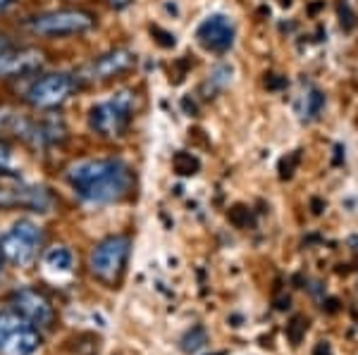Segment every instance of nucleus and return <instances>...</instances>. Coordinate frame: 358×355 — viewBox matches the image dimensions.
Masks as SVG:
<instances>
[{"mask_svg": "<svg viewBox=\"0 0 358 355\" xmlns=\"http://www.w3.org/2000/svg\"><path fill=\"white\" fill-rule=\"evenodd\" d=\"M65 179L86 203L106 205L129 196L134 172L120 158H84L69 165Z\"/></svg>", "mask_w": 358, "mask_h": 355, "instance_id": "nucleus-1", "label": "nucleus"}, {"mask_svg": "<svg viewBox=\"0 0 358 355\" xmlns=\"http://www.w3.org/2000/svg\"><path fill=\"white\" fill-rule=\"evenodd\" d=\"M29 33L38 38H69L82 36L96 27V15L84 8H60L45 10L24 20Z\"/></svg>", "mask_w": 358, "mask_h": 355, "instance_id": "nucleus-2", "label": "nucleus"}, {"mask_svg": "<svg viewBox=\"0 0 358 355\" xmlns=\"http://www.w3.org/2000/svg\"><path fill=\"white\" fill-rule=\"evenodd\" d=\"M134 114H136V93L120 91L113 98L91 105L89 114H86V127H89L91 134L101 136V139H120L129 129Z\"/></svg>", "mask_w": 358, "mask_h": 355, "instance_id": "nucleus-3", "label": "nucleus"}, {"mask_svg": "<svg viewBox=\"0 0 358 355\" xmlns=\"http://www.w3.org/2000/svg\"><path fill=\"white\" fill-rule=\"evenodd\" d=\"M129 255L131 239L127 234H115V236H108L101 243H96V248L89 255V270L101 284L115 289L122 282Z\"/></svg>", "mask_w": 358, "mask_h": 355, "instance_id": "nucleus-4", "label": "nucleus"}, {"mask_svg": "<svg viewBox=\"0 0 358 355\" xmlns=\"http://www.w3.org/2000/svg\"><path fill=\"white\" fill-rule=\"evenodd\" d=\"M41 243H43V229L31 220H17L0 236V250H3L5 260H10L17 267L31 265L36 260Z\"/></svg>", "mask_w": 358, "mask_h": 355, "instance_id": "nucleus-5", "label": "nucleus"}, {"mask_svg": "<svg viewBox=\"0 0 358 355\" xmlns=\"http://www.w3.org/2000/svg\"><path fill=\"white\" fill-rule=\"evenodd\" d=\"M41 346V334L15 308L0 310V351L5 355H34Z\"/></svg>", "mask_w": 358, "mask_h": 355, "instance_id": "nucleus-6", "label": "nucleus"}, {"mask_svg": "<svg viewBox=\"0 0 358 355\" xmlns=\"http://www.w3.org/2000/svg\"><path fill=\"white\" fill-rule=\"evenodd\" d=\"M77 77L67 72H50L41 74L31 86L27 89L24 100L34 110H53V107L62 105L69 96L77 91Z\"/></svg>", "mask_w": 358, "mask_h": 355, "instance_id": "nucleus-7", "label": "nucleus"}, {"mask_svg": "<svg viewBox=\"0 0 358 355\" xmlns=\"http://www.w3.org/2000/svg\"><path fill=\"white\" fill-rule=\"evenodd\" d=\"M136 65V55L129 48H113L108 53L89 60L84 67L77 70V82L86 84H101V82H110V79L120 77V74L129 72Z\"/></svg>", "mask_w": 358, "mask_h": 355, "instance_id": "nucleus-8", "label": "nucleus"}, {"mask_svg": "<svg viewBox=\"0 0 358 355\" xmlns=\"http://www.w3.org/2000/svg\"><path fill=\"white\" fill-rule=\"evenodd\" d=\"M13 308L22 312L36 329H48L55 322V308L41 289L24 286L13 294Z\"/></svg>", "mask_w": 358, "mask_h": 355, "instance_id": "nucleus-9", "label": "nucleus"}, {"mask_svg": "<svg viewBox=\"0 0 358 355\" xmlns=\"http://www.w3.org/2000/svg\"><path fill=\"white\" fill-rule=\"evenodd\" d=\"M48 62L45 50L36 48V45H22V48L8 50L0 57V79H24L31 74L41 72Z\"/></svg>", "mask_w": 358, "mask_h": 355, "instance_id": "nucleus-10", "label": "nucleus"}, {"mask_svg": "<svg viewBox=\"0 0 358 355\" xmlns=\"http://www.w3.org/2000/svg\"><path fill=\"white\" fill-rule=\"evenodd\" d=\"M196 38L206 50L224 53L234 43V24L224 15H210L196 29Z\"/></svg>", "mask_w": 358, "mask_h": 355, "instance_id": "nucleus-11", "label": "nucleus"}, {"mask_svg": "<svg viewBox=\"0 0 358 355\" xmlns=\"http://www.w3.org/2000/svg\"><path fill=\"white\" fill-rule=\"evenodd\" d=\"M0 205H5V208H27L31 213H48L53 208V196L41 186L0 188Z\"/></svg>", "mask_w": 358, "mask_h": 355, "instance_id": "nucleus-12", "label": "nucleus"}, {"mask_svg": "<svg viewBox=\"0 0 358 355\" xmlns=\"http://www.w3.org/2000/svg\"><path fill=\"white\" fill-rule=\"evenodd\" d=\"M45 262H48V267H53L57 272H69L74 265V257L69 253V248L57 246V248H50L48 253H45Z\"/></svg>", "mask_w": 358, "mask_h": 355, "instance_id": "nucleus-13", "label": "nucleus"}, {"mask_svg": "<svg viewBox=\"0 0 358 355\" xmlns=\"http://www.w3.org/2000/svg\"><path fill=\"white\" fill-rule=\"evenodd\" d=\"M172 167H175L177 174H182V176H192L199 172L201 167V163H199V158L192 156V153H187V151H179L175 158H172Z\"/></svg>", "mask_w": 358, "mask_h": 355, "instance_id": "nucleus-14", "label": "nucleus"}, {"mask_svg": "<svg viewBox=\"0 0 358 355\" xmlns=\"http://www.w3.org/2000/svg\"><path fill=\"white\" fill-rule=\"evenodd\" d=\"M208 343V334L203 327H194L192 331H187L182 339V351L184 353H196L199 348H203Z\"/></svg>", "mask_w": 358, "mask_h": 355, "instance_id": "nucleus-15", "label": "nucleus"}, {"mask_svg": "<svg viewBox=\"0 0 358 355\" xmlns=\"http://www.w3.org/2000/svg\"><path fill=\"white\" fill-rule=\"evenodd\" d=\"M339 17H342V27H344V31H351V29L356 27V15L351 13L349 3H344V0H342V5H339Z\"/></svg>", "mask_w": 358, "mask_h": 355, "instance_id": "nucleus-16", "label": "nucleus"}, {"mask_svg": "<svg viewBox=\"0 0 358 355\" xmlns=\"http://www.w3.org/2000/svg\"><path fill=\"white\" fill-rule=\"evenodd\" d=\"M151 33L153 36H158L155 41L163 45V48H172V45H175V33L165 31V29H160V27H151Z\"/></svg>", "mask_w": 358, "mask_h": 355, "instance_id": "nucleus-17", "label": "nucleus"}, {"mask_svg": "<svg viewBox=\"0 0 358 355\" xmlns=\"http://www.w3.org/2000/svg\"><path fill=\"white\" fill-rule=\"evenodd\" d=\"M322 103H325V96H322L320 91H313V93L308 96V114L310 117H317V114H320Z\"/></svg>", "mask_w": 358, "mask_h": 355, "instance_id": "nucleus-18", "label": "nucleus"}, {"mask_svg": "<svg viewBox=\"0 0 358 355\" xmlns=\"http://www.w3.org/2000/svg\"><path fill=\"white\" fill-rule=\"evenodd\" d=\"M299 163V153H292L289 158H285L280 163V174H282V179H289L292 176V169H294V165Z\"/></svg>", "mask_w": 358, "mask_h": 355, "instance_id": "nucleus-19", "label": "nucleus"}, {"mask_svg": "<svg viewBox=\"0 0 358 355\" xmlns=\"http://www.w3.org/2000/svg\"><path fill=\"white\" fill-rule=\"evenodd\" d=\"M10 160H13V148H10V143L0 136V169H5L10 165Z\"/></svg>", "mask_w": 358, "mask_h": 355, "instance_id": "nucleus-20", "label": "nucleus"}, {"mask_svg": "<svg viewBox=\"0 0 358 355\" xmlns=\"http://www.w3.org/2000/svg\"><path fill=\"white\" fill-rule=\"evenodd\" d=\"M13 48H15L13 36H10L8 31H3V29H0V57L8 53V50H13Z\"/></svg>", "mask_w": 358, "mask_h": 355, "instance_id": "nucleus-21", "label": "nucleus"}, {"mask_svg": "<svg viewBox=\"0 0 358 355\" xmlns=\"http://www.w3.org/2000/svg\"><path fill=\"white\" fill-rule=\"evenodd\" d=\"M287 84V79H268V82H265V86H268V89H280V86H285Z\"/></svg>", "mask_w": 358, "mask_h": 355, "instance_id": "nucleus-22", "label": "nucleus"}, {"mask_svg": "<svg viewBox=\"0 0 358 355\" xmlns=\"http://www.w3.org/2000/svg\"><path fill=\"white\" fill-rule=\"evenodd\" d=\"M108 3H110V8H113V10H124L127 5L131 3V0H108Z\"/></svg>", "mask_w": 358, "mask_h": 355, "instance_id": "nucleus-23", "label": "nucleus"}, {"mask_svg": "<svg viewBox=\"0 0 358 355\" xmlns=\"http://www.w3.org/2000/svg\"><path fill=\"white\" fill-rule=\"evenodd\" d=\"M13 3H15V0H0V13H3V10H8Z\"/></svg>", "mask_w": 358, "mask_h": 355, "instance_id": "nucleus-24", "label": "nucleus"}, {"mask_svg": "<svg viewBox=\"0 0 358 355\" xmlns=\"http://www.w3.org/2000/svg\"><path fill=\"white\" fill-rule=\"evenodd\" d=\"M3 265H5V255H3V250H0V272H3Z\"/></svg>", "mask_w": 358, "mask_h": 355, "instance_id": "nucleus-25", "label": "nucleus"}]
</instances>
